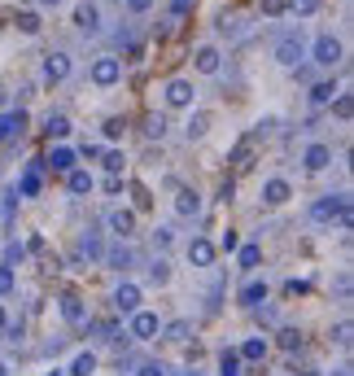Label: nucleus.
<instances>
[{
    "instance_id": "nucleus-1",
    "label": "nucleus",
    "mask_w": 354,
    "mask_h": 376,
    "mask_svg": "<svg viewBox=\"0 0 354 376\" xmlns=\"http://www.w3.org/2000/svg\"><path fill=\"white\" fill-rule=\"evenodd\" d=\"M118 79H123V61L118 57H96L92 61V84L96 88H114Z\"/></svg>"
},
{
    "instance_id": "nucleus-2",
    "label": "nucleus",
    "mask_w": 354,
    "mask_h": 376,
    "mask_svg": "<svg viewBox=\"0 0 354 376\" xmlns=\"http://www.w3.org/2000/svg\"><path fill=\"white\" fill-rule=\"evenodd\" d=\"M302 57H307V48H302V36H298V31H288V36L276 40V61H280V66H298Z\"/></svg>"
},
{
    "instance_id": "nucleus-3",
    "label": "nucleus",
    "mask_w": 354,
    "mask_h": 376,
    "mask_svg": "<svg viewBox=\"0 0 354 376\" xmlns=\"http://www.w3.org/2000/svg\"><path fill=\"white\" fill-rule=\"evenodd\" d=\"M157 333H162V319H157L153 310H136V315H132V333H127V337H136V341H153Z\"/></svg>"
},
{
    "instance_id": "nucleus-4",
    "label": "nucleus",
    "mask_w": 354,
    "mask_h": 376,
    "mask_svg": "<svg viewBox=\"0 0 354 376\" xmlns=\"http://www.w3.org/2000/svg\"><path fill=\"white\" fill-rule=\"evenodd\" d=\"M114 310H118V315H136V310H140V285L123 280L114 289Z\"/></svg>"
},
{
    "instance_id": "nucleus-5",
    "label": "nucleus",
    "mask_w": 354,
    "mask_h": 376,
    "mask_svg": "<svg viewBox=\"0 0 354 376\" xmlns=\"http://www.w3.org/2000/svg\"><path fill=\"white\" fill-rule=\"evenodd\" d=\"M192 96H197V88H192L188 79H171V84H167V105L171 110H188Z\"/></svg>"
},
{
    "instance_id": "nucleus-6",
    "label": "nucleus",
    "mask_w": 354,
    "mask_h": 376,
    "mask_svg": "<svg viewBox=\"0 0 354 376\" xmlns=\"http://www.w3.org/2000/svg\"><path fill=\"white\" fill-rule=\"evenodd\" d=\"M192 66H197L201 75H219L223 70V53H219L215 44H201L197 53H192Z\"/></svg>"
},
{
    "instance_id": "nucleus-7",
    "label": "nucleus",
    "mask_w": 354,
    "mask_h": 376,
    "mask_svg": "<svg viewBox=\"0 0 354 376\" xmlns=\"http://www.w3.org/2000/svg\"><path fill=\"white\" fill-rule=\"evenodd\" d=\"M315 61L319 66H337V61H341V40L337 36H319L315 40Z\"/></svg>"
},
{
    "instance_id": "nucleus-8",
    "label": "nucleus",
    "mask_w": 354,
    "mask_h": 376,
    "mask_svg": "<svg viewBox=\"0 0 354 376\" xmlns=\"http://www.w3.org/2000/svg\"><path fill=\"white\" fill-rule=\"evenodd\" d=\"M215 241H206V236H197V241H188V263L192 267H210L215 263Z\"/></svg>"
},
{
    "instance_id": "nucleus-9",
    "label": "nucleus",
    "mask_w": 354,
    "mask_h": 376,
    "mask_svg": "<svg viewBox=\"0 0 354 376\" xmlns=\"http://www.w3.org/2000/svg\"><path fill=\"white\" fill-rule=\"evenodd\" d=\"M44 79H48V84L70 79V57H66V53H48V57H44Z\"/></svg>"
},
{
    "instance_id": "nucleus-10",
    "label": "nucleus",
    "mask_w": 354,
    "mask_h": 376,
    "mask_svg": "<svg viewBox=\"0 0 354 376\" xmlns=\"http://www.w3.org/2000/svg\"><path fill=\"white\" fill-rule=\"evenodd\" d=\"M350 202L341 197V193H328V197H319L315 206H311V219H332V215H341Z\"/></svg>"
},
{
    "instance_id": "nucleus-11",
    "label": "nucleus",
    "mask_w": 354,
    "mask_h": 376,
    "mask_svg": "<svg viewBox=\"0 0 354 376\" xmlns=\"http://www.w3.org/2000/svg\"><path fill=\"white\" fill-rule=\"evenodd\" d=\"M75 27H79V31H88V36H96V31H101V13H96L92 0H84V5L75 9Z\"/></svg>"
},
{
    "instance_id": "nucleus-12",
    "label": "nucleus",
    "mask_w": 354,
    "mask_h": 376,
    "mask_svg": "<svg viewBox=\"0 0 354 376\" xmlns=\"http://www.w3.org/2000/svg\"><path fill=\"white\" fill-rule=\"evenodd\" d=\"M105 223H109V232H114V236H132L136 232V215H132V210H109Z\"/></svg>"
},
{
    "instance_id": "nucleus-13",
    "label": "nucleus",
    "mask_w": 354,
    "mask_h": 376,
    "mask_svg": "<svg viewBox=\"0 0 354 376\" xmlns=\"http://www.w3.org/2000/svg\"><path fill=\"white\" fill-rule=\"evenodd\" d=\"M236 354H240V363H263L267 359V337H245Z\"/></svg>"
},
{
    "instance_id": "nucleus-14",
    "label": "nucleus",
    "mask_w": 354,
    "mask_h": 376,
    "mask_svg": "<svg viewBox=\"0 0 354 376\" xmlns=\"http://www.w3.org/2000/svg\"><path fill=\"white\" fill-rule=\"evenodd\" d=\"M288 197H293V188H288L284 179H267V184H263V202L267 206H284Z\"/></svg>"
},
{
    "instance_id": "nucleus-15",
    "label": "nucleus",
    "mask_w": 354,
    "mask_h": 376,
    "mask_svg": "<svg viewBox=\"0 0 354 376\" xmlns=\"http://www.w3.org/2000/svg\"><path fill=\"white\" fill-rule=\"evenodd\" d=\"M197 210H201V197H197V193H192V188H180V193H175V215L192 219V215H197Z\"/></svg>"
},
{
    "instance_id": "nucleus-16",
    "label": "nucleus",
    "mask_w": 354,
    "mask_h": 376,
    "mask_svg": "<svg viewBox=\"0 0 354 376\" xmlns=\"http://www.w3.org/2000/svg\"><path fill=\"white\" fill-rule=\"evenodd\" d=\"M302 162H307V171H324L332 162V149H328V144H311V149L302 153Z\"/></svg>"
},
{
    "instance_id": "nucleus-17",
    "label": "nucleus",
    "mask_w": 354,
    "mask_h": 376,
    "mask_svg": "<svg viewBox=\"0 0 354 376\" xmlns=\"http://www.w3.org/2000/svg\"><path fill=\"white\" fill-rule=\"evenodd\" d=\"M263 302H267V280H249L245 289H240V306L254 310V306H263Z\"/></svg>"
},
{
    "instance_id": "nucleus-18",
    "label": "nucleus",
    "mask_w": 354,
    "mask_h": 376,
    "mask_svg": "<svg viewBox=\"0 0 354 376\" xmlns=\"http://www.w3.org/2000/svg\"><path fill=\"white\" fill-rule=\"evenodd\" d=\"M40 171H44V162H31L26 175L18 179V193H22V197H36V193H40Z\"/></svg>"
},
{
    "instance_id": "nucleus-19",
    "label": "nucleus",
    "mask_w": 354,
    "mask_h": 376,
    "mask_svg": "<svg viewBox=\"0 0 354 376\" xmlns=\"http://www.w3.org/2000/svg\"><path fill=\"white\" fill-rule=\"evenodd\" d=\"M44 167H53V171H75V149H66V144H57V149L44 158Z\"/></svg>"
},
{
    "instance_id": "nucleus-20",
    "label": "nucleus",
    "mask_w": 354,
    "mask_h": 376,
    "mask_svg": "<svg viewBox=\"0 0 354 376\" xmlns=\"http://www.w3.org/2000/svg\"><path fill=\"white\" fill-rule=\"evenodd\" d=\"M61 315L70 324H84V298L79 293H61Z\"/></svg>"
},
{
    "instance_id": "nucleus-21",
    "label": "nucleus",
    "mask_w": 354,
    "mask_h": 376,
    "mask_svg": "<svg viewBox=\"0 0 354 376\" xmlns=\"http://www.w3.org/2000/svg\"><path fill=\"white\" fill-rule=\"evenodd\" d=\"M66 132H70V119H66V114H48V119H44V136H48V140H61Z\"/></svg>"
},
{
    "instance_id": "nucleus-22",
    "label": "nucleus",
    "mask_w": 354,
    "mask_h": 376,
    "mask_svg": "<svg viewBox=\"0 0 354 376\" xmlns=\"http://www.w3.org/2000/svg\"><path fill=\"white\" fill-rule=\"evenodd\" d=\"M92 372H96V354L92 350H79L75 363H70V376H92Z\"/></svg>"
},
{
    "instance_id": "nucleus-23",
    "label": "nucleus",
    "mask_w": 354,
    "mask_h": 376,
    "mask_svg": "<svg viewBox=\"0 0 354 376\" xmlns=\"http://www.w3.org/2000/svg\"><path fill=\"white\" fill-rule=\"evenodd\" d=\"M66 175H70V179H66L70 193H79V197H84V193H92V175H88V171H79V167H75V171H66Z\"/></svg>"
},
{
    "instance_id": "nucleus-24",
    "label": "nucleus",
    "mask_w": 354,
    "mask_h": 376,
    "mask_svg": "<svg viewBox=\"0 0 354 376\" xmlns=\"http://www.w3.org/2000/svg\"><path fill=\"white\" fill-rule=\"evenodd\" d=\"M206 127H210V114H206V110H192V114H188V140H192V136H206Z\"/></svg>"
},
{
    "instance_id": "nucleus-25",
    "label": "nucleus",
    "mask_w": 354,
    "mask_h": 376,
    "mask_svg": "<svg viewBox=\"0 0 354 376\" xmlns=\"http://www.w3.org/2000/svg\"><path fill=\"white\" fill-rule=\"evenodd\" d=\"M219 376H240V354L236 350H223L219 354Z\"/></svg>"
},
{
    "instance_id": "nucleus-26",
    "label": "nucleus",
    "mask_w": 354,
    "mask_h": 376,
    "mask_svg": "<svg viewBox=\"0 0 354 376\" xmlns=\"http://www.w3.org/2000/svg\"><path fill=\"white\" fill-rule=\"evenodd\" d=\"M144 136H149V140L167 136V119H162V114H149V119H144Z\"/></svg>"
},
{
    "instance_id": "nucleus-27",
    "label": "nucleus",
    "mask_w": 354,
    "mask_h": 376,
    "mask_svg": "<svg viewBox=\"0 0 354 376\" xmlns=\"http://www.w3.org/2000/svg\"><path fill=\"white\" fill-rule=\"evenodd\" d=\"M311 101H315V105H332V101H337V84H315V88H311Z\"/></svg>"
},
{
    "instance_id": "nucleus-28",
    "label": "nucleus",
    "mask_w": 354,
    "mask_h": 376,
    "mask_svg": "<svg viewBox=\"0 0 354 376\" xmlns=\"http://www.w3.org/2000/svg\"><path fill=\"white\" fill-rule=\"evenodd\" d=\"M259 263H263V250H259V245H240V267L254 271Z\"/></svg>"
},
{
    "instance_id": "nucleus-29",
    "label": "nucleus",
    "mask_w": 354,
    "mask_h": 376,
    "mask_svg": "<svg viewBox=\"0 0 354 376\" xmlns=\"http://www.w3.org/2000/svg\"><path fill=\"white\" fill-rule=\"evenodd\" d=\"M162 333H167V341H188V333H192V324H188V319H175V324H167Z\"/></svg>"
},
{
    "instance_id": "nucleus-30",
    "label": "nucleus",
    "mask_w": 354,
    "mask_h": 376,
    "mask_svg": "<svg viewBox=\"0 0 354 376\" xmlns=\"http://www.w3.org/2000/svg\"><path fill=\"white\" fill-rule=\"evenodd\" d=\"M13 22H18V31H22V36H40V18H36V13H18Z\"/></svg>"
},
{
    "instance_id": "nucleus-31",
    "label": "nucleus",
    "mask_w": 354,
    "mask_h": 376,
    "mask_svg": "<svg viewBox=\"0 0 354 376\" xmlns=\"http://www.w3.org/2000/svg\"><path fill=\"white\" fill-rule=\"evenodd\" d=\"M319 9V0H288V13H298V18H311Z\"/></svg>"
},
{
    "instance_id": "nucleus-32",
    "label": "nucleus",
    "mask_w": 354,
    "mask_h": 376,
    "mask_svg": "<svg viewBox=\"0 0 354 376\" xmlns=\"http://www.w3.org/2000/svg\"><path fill=\"white\" fill-rule=\"evenodd\" d=\"M123 132H127V119H123V114H114V119H105V136H109V140H118Z\"/></svg>"
},
{
    "instance_id": "nucleus-33",
    "label": "nucleus",
    "mask_w": 354,
    "mask_h": 376,
    "mask_svg": "<svg viewBox=\"0 0 354 376\" xmlns=\"http://www.w3.org/2000/svg\"><path fill=\"white\" fill-rule=\"evenodd\" d=\"M249 149H254V144H249V140H240L236 149H232V167H249Z\"/></svg>"
},
{
    "instance_id": "nucleus-34",
    "label": "nucleus",
    "mask_w": 354,
    "mask_h": 376,
    "mask_svg": "<svg viewBox=\"0 0 354 376\" xmlns=\"http://www.w3.org/2000/svg\"><path fill=\"white\" fill-rule=\"evenodd\" d=\"M127 263H132V250H127V245H118V250H109V267H127Z\"/></svg>"
},
{
    "instance_id": "nucleus-35",
    "label": "nucleus",
    "mask_w": 354,
    "mask_h": 376,
    "mask_svg": "<svg viewBox=\"0 0 354 376\" xmlns=\"http://www.w3.org/2000/svg\"><path fill=\"white\" fill-rule=\"evenodd\" d=\"M263 13L267 18H280V13H288V0H263Z\"/></svg>"
},
{
    "instance_id": "nucleus-36",
    "label": "nucleus",
    "mask_w": 354,
    "mask_h": 376,
    "mask_svg": "<svg viewBox=\"0 0 354 376\" xmlns=\"http://www.w3.org/2000/svg\"><path fill=\"white\" fill-rule=\"evenodd\" d=\"M332 110H337V119H350V114H354V101H350V96L341 92V96L332 101Z\"/></svg>"
},
{
    "instance_id": "nucleus-37",
    "label": "nucleus",
    "mask_w": 354,
    "mask_h": 376,
    "mask_svg": "<svg viewBox=\"0 0 354 376\" xmlns=\"http://www.w3.org/2000/svg\"><path fill=\"white\" fill-rule=\"evenodd\" d=\"M149 276H153V285H167V280H171V267L162 263V258H157V263L149 267Z\"/></svg>"
},
{
    "instance_id": "nucleus-38",
    "label": "nucleus",
    "mask_w": 354,
    "mask_h": 376,
    "mask_svg": "<svg viewBox=\"0 0 354 376\" xmlns=\"http://www.w3.org/2000/svg\"><path fill=\"white\" fill-rule=\"evenodd\" d=\"M215 250H223V254H232V250H240V236H236V232H223V236H219V245H215Z\"/></svg>"
},
{
    "instance_id": "nucleus-39",
    "label": "nucleus",
    "mask_w": 354,
    "mask_h": 376,
    "mask_svg": "<svg viewBox=\"0 0 354 376\" xmlns=\"http://www.w3.org/2000/svg\"><path fill=\"white\" fill-rule=\"evenodd\" d=\"M280 346H284V350H298V346H302V333H298V329H284V333H280Z\"/></svg>"
},
{
    "instance_id": "nucleus-40",
    "label": "nucleus",
    "mask_w": 354,
    "mask_h": 376,
    "mask_svg": "<svg viewBox=\"0 0 354 376\" xmlns=\"http://www.w3.org/2000/svg\"><path fill=\"white\" fill-rule=\"evenodd\" d=\"M132 197H136L140 210H149V206H153V197H149V188H144V184H132Z\"/></svg>"
},
{
    "instance_id": "nucleus-41",
    "label": "nucleus",
    "mask_w": 354,
    "mask_h": 376,
    "mask_svg": "<svg viewBox=\"0 0 354 376\" xmlns=\"http://www.w3.org/2000/svg\"><path fill=\"white\" fill-rule=\"evenodd\" d=\"M13 293V267H0V298Z\"/></svg>"
},
{
    "instance_id": "nucleus-42",
    "label": "nucleus",
    "mask_w": 354,
    "mask_h": 376,
    "mask_svg": "<svg viewBox=\"0 0 354 376\" xmlns=\"http://www.w3.org/2000/svg\"><path fill=\"white\" fill-rule=\"evenodd\" d=\"M105 171L118 175V171H123V153H105Z\"/></svg>"
},
{
    "instance_id": "nucleus-43",
    "label": "nucleus",
    "mask_w": 354,
    "mask_h": 376,
    "mask_svg": "<svg viewBox=\"0 0 354 376\" xmlns=\"http://www.w3.org/2000/svg\"><path fill=\"white\" fill-rule=\"evenodd\" d=\"M284 293H288V298H298V293H311V285H307V280H288Z\"/></svg>"
},
{
    "instance_id": "nucleus-44",
    "label": "nucleus",
    "mask_w": 354,
    "mask_h": 376,
    "mask_svg": "<svg viewBox=\"0 0 354 376\" xmlns=\"http://www.w3.org/2000/svg\"><path fill=\"white\" fill-rule=\"evenodd\" d=\"M188 9H192V0H175V5H171V18H188Z\"/></svg>"
},
{
    "instance_id": "nucleus-45",
    "label": "nucleus",
    "mask_w": 354,
    "mask_h": 376,
    "mask_svg": "<svg viewBox=\"0 0 354 376\" xmlns=\"http://www.w3.org/2000/svg\"><path fill=\"white\" fill-rule=\"evenodd\" d=\"M136 376H167V368H162V363H144Z\"/></svg>"
},
{
    "instance_id": "nucleus-46",
    "label": "nucleus",
    "mask_w": 354,
    "mask_h": 376,
    "mask_svg": "<svg viewBox=\"0 0 354 376\" xmlns=\"http://www.w3.org/2000/svg\"><path fill=\"white\" fill-rule=\"evenodd\" d=\"M18 258H22V245H18V241H13V245H9V250H5V267H9V263H18Z\"/></svg>"
},
{
    "instance_id": "nucleus-47",
    "label": "nucleus",
    "mask_w": 354,
    "mask_h": 376,
    "mask_svg": "<svg viewBox=\"0 0 354 376\" xmlns=\"http://www.w3.org/2000/svg\"><path fill=\"white\" fill-rule=\"evenodd\" d=\"M13 136V119H9V114H0V140H9Z\"/></svg>"
},
{
    "instance_id": "nucleus-48",
    "label": "nucleus",
    "mask_w": 354,
    "mask_h": 376,
    "mask_svg": "<svg viewBox=\"0 0 354 376\" xmlns=\"http://www.w3.org/2000/svg\"><path fill=\"white\" fill-rule=\"evenodd\" d=\"M232 193H236V184H232V179H223V184H219V202H232Z\"/></svg>"
},
{
    "instance_id": "nucleus-49",
    "label": "nucleus",
    "mask_w": 354,
    "mask_h": 376,
    "mask_svg": "<svg viewBox=\"0 0 354 376\" xmlns=\"http://www.w3.org/2000/svg\"><path fill=\"white\" fill-rule=\"evenodd\" d=\"M337 341H341V346H350V319L337 324Z\"/></svg>"
},
{
    "instance_id": "nucleus-50",
    "label": "nucleus",
    "mask_w": 354,
    "mask_h": 376,
    "mask_svg": "<svg viewBox=\"0 0 354 376\" xmlns=\"http://www.w3.org/2000/svg\"><path fill=\"white\" fill-rule=\"evenodd\" d=\"M127 9H132V13H144V9H153V0H127Z\"/></svg>"
},
{
    "instance_id": "nucleus-51",
    "label": "nucleus",
    "mask_w": 354,
    "mask_h": 376,
    "mask_svg": "<svg viewBox=\"0 0 354 376\" xmlns=\"http://www.w3.org/2000/svg\"><path fill=\"white\" fill-rule=\"evenodd\" d=\"M153 241H157V245H162V250H167V245H171V227H157V232H153Z\"/></svg>"
},
{
    "instance_id": "nucleus-52",
    "label": "nucleus",
    "mask_w": 354,
    "mask_h": 376,
    "mask_svg": "<svg viewBox=\"0 0 354 376\" xmlns=\"http://www.w3.org/2000/svg\"><path fill=\"white\" fill-rule=\"evenodd\" d=\"M0 329H9V315H5V306H0Z\"/></svg>"
},
{
    "instance_id": "nucleus-53",
    "label": "nucleus",
    "mask_w": 354,
    "mask_h": 376,
    "mask_svg": "<svg viewBox=\"0 0 354 376\" xmlns=\"http://www.w3.org/2000/svg\"><path fill=\"white\" fill-rule=\"evenodd\" d=\"M40 5H44V9H57V5H61V0H40Z\"/></svg>"
},
{
    "instance_id": "nucleus-54",
    "label": "nucleus",
    "mask_w": 354,
    "mask_h": 376,
    "mask_svg": "<svg viewBox=\"0 0 354 376\" xmlns=\"http://www.w3.org/2000/svg\"><path fill=\"white\" fill-rule=\"evenodd\" d=\"M0 376H9V368H5V363H0Z\"/></svg>"
},
{
    "instance_id": "nucleus-55",
    "label": "nucleus",
    "mask_w": 354,
    "mask_h": 376,
    "mask_svg": "<svg viewBox=\"0 0 354 376\" xmlns=\"http://www.w3.org/2000/svg\"><path fill=\"white\" fill-rule=\"evenodd\" d=\"M332 376H346V368H337V372H332Z\"/></svg>"
},
{
    "instance_id": "nucleus-56",
    "label": "nucleus",
    "mask_w": 354,
    "mask_h": 376,
    "mask_svg": "<svg viewBox=\"0 0 354 376\" xmlns=\"http://www.w3.org/2000/svg\"><path fill=\"white\" fill-rule=\"evenodd\" d=\"M188 376H201V372H188Z\"/></svg>"
},
{
    "instance_id": "nucleus-57",
    "label": "nucleus",
    "mask_w": 354,
    "mask_h": 376,
    "mask_svg": "<svg viewBox=\"0 0 354 376\" xmlns=\"http://www.w3.org/2000/svg\"><path fill=\"white\" fill-rule=\"evenodd\" d=\"M18 5H26V0H18Z\"/></svg>"
}]
</instances>
